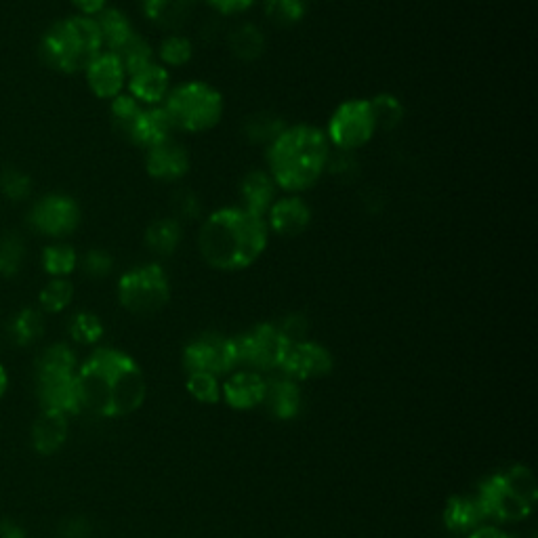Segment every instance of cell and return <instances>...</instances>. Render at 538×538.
Listing matches in <instances>:
<instances>
[{"label": "cell", "mask_w": 538, "mask_h": 538, "mask_svg": "<svg viewBox=\"0 0 538 538\" xmlns=\"http://www.w3.org/2000/svg\"><path fill=\"white\" fill-rule=\"evenodd\" d=\"M80 410L97 417H127L146 400L139 364L118 349L103 347L76 372Z\"/></svg>", "instance_id": "obj_1"}, {"label": "cell", "mask_w": 538, "mask_h": 538, "mask_svg": "<svg viewBox=\"0 0 538 538\" xmlns=\"http://www.w3.org/2000/svg\"><path fill=\"white\" fill-rule=\"evenodd\" d=\"M269 230L263 217L242 206H223L202 221L198 251L219 272H242L255 265L267 248Z\"/></svg>", "instance_id": "obj_2"}, {"label": "cell", "mask_w": 538, "mask_h": 538, "mask_svg": "<svg viewBox=\"0 0 538 538\" xmlns=\"http://www.w3.org/2000/svg\"><path fill=\"white\" fill-rule=\"evenodd\" d=\"M267 173L280 192L303 194L312 190L328 169L330 143L314 124L286 127L267 146Z\"/></svg>", "instance_id": "obj_3"}, {"label": "cell", "mask_w": 538, "mask_h": 538, "mask_svg": "<svg viewBox=\"0 0 538 538\" xmlns=\"http://www.w3.org/2000/svg\"><path fill=\"white\" fill-rule=\"evenodd\" d=\"M103 51L97 22L87 15L66 17L53 24L40 43L45 64L57 72H85L91 61Z\"/></svg>", "instance_id": "obj_4"}, {"label": "cell", "mask_w": 538, "mask_h": 538, "mask_svg": "<svg viewBox=\"0 0 538 538\" xmlns=\"http://www.w3.org/2000/svg\"><path fill=\"white\" fill-rule=\"evenodd\" d=\"M538 499L534 473L515 465L509 471L494 473L480 486L478 501L486 517L499 522H520L532 513Z\"/></svg>", "instance_id": "obj_5"}, {"label": "cell", "mask_w": 538, "mask_h": 538, "mask_svg": "<svg viewBox=\"0 0 538 538\" xmlns=\"http://www.w3.org/2000/svg\"><path fill=\"white\" fill-rule=\"evenodd\" d=\"M162 108L167 110L175 131L181 133H206L215 129L223 118V95L209 82H183L171 89Z\"/></svg>", "instance_id": "obj_6"}, {"label": "cell", "mask_w": 538, "mask_h": 538, "mask_svg": "<svg viewBox=\"0 0 538 538\" xmlns=\"http://www.w3.org/2000/svg\"><path fill=\"white\" fill-rule=\"evenodd\" d=\"M38 398L45 410L76 415L80 412L78 385H76V356L74 351L57 343L43 351L36 364Z\"/></svg>", "instance_id": "obj_7"}, {"label": "cell", "mask_w": 538, "mask_h": 538, "mask_svg": "<svg viewBox=\"0 0 538 538\" xmlns=\"http://www.w3.org/2000/svg\"><path fill=\"white\" fill-rule=\"evenodd\" d=\"M118 299L127 312L135 316H152L169 303V276L158 263L137 265L118 280Z\"/></svg>", "instance_id": "obj_8"}, {"label": "cell", "mask_w": 538, "mask_h": 538, "mask_svg": "<svg viewBox=\"0 0 538 538\" xmlns=\"http://www.w3.org/2000/svg\"><path fill=\"white\" fill-rule=\"evenodd\" d=\"M330 148L339 152H356L364 148L377 133L375 118H372L368 99H347L328 120L324 131Z\"/></svg>", "instance_id": "obj_9"}, {"label": "cell", "mask_w": 538, "mask_h": 538, "mask_svg": "<svg viewBox=\"0 0 538 538\" xmlns=\"http://www.w3.org/2000/svg\"><path fill=\"white\" fill-rule=\"evenodd\" d=\"M288 343L276 324H257L234 339L238 366L255 370H276L282 366Z\"/></svg>", "instance_id": "obj_10"}, {"label": "cell", "mask_w": 538, "mask_h": 538, "mask_svg": "<svg viewBox=\"0 0 538 538\" xmlns=\"http://www.w3.org/2000/svg\"><path fill=\"white\" fill-rule=\"evenodd\" d=\"M183 366L190 372H209V375H227L238 366L234 339L217 333H206L194 339L183 351Z\"/></svg>", "instance_id": "obj_11"}, {"label": "cell", "mask_w": 538, "mask_h": 538, "mask_svg": "<svg viewBox=\"0 0 538 538\" xmlns=\"http://www.w3.org/2000/svg\"><path fill=\"white\" fill-rule=\"evenodd\" d=\"M30 223L36 232L61 238L72 234L80 223V209L74 198L64 194H49L30 213Z\"/></svg>", "instance_id": "obj_12"}, {"label": "cell", "mask_w": 538, "mask_h": 538, "mask_svg": "<svg viewBox=\"0 0 538 538\" xmlns=\"http://www.w3.org/2000/svg\"><path fill=\"white\" fill-rule=\"evenodd\" d=\"M280 370L288 379H320L333 370V356L326 347L314 341L291 343L286 349Z\"/></svg>", "instance_id": "obj_13"}, {"label": "cell", "mask_w": 538, "mask_h": 538, "mask_svg": "<svg viewBox=\"0 0 538 538\" xmlns=\"http://www.w3.org/2000/svg\"><path fill=\"white\" fill-rule=\"evenodd\" d=\"M312 219H314L312 206H309L307 200H303L299 194H286L282 198H276L272 209L265 215L267 230L282 238L301 236L303 232L309 230Z\"/></svg>", "instance_id": "obj_14"}, {"label": "cell", "mask_w": 538, "mask_h": 538, "mask_svg": "<svg viewBox=\"0 0 538 538\" xmlns=\"http://www.w3.org/2000/svg\"><path fill=\"white\" fill-rule=\"evenodd\" d=\"M146 171L156 181L175 183L190 171V152L175 139L164 141L146 150Z\"/></svg>", "instance_id": "obj_15"}, {"label": "cell", "mask_w": 538, "mask_h": 538, "mask_svg": "<svg viewBox=\"0 0 538 538\" xmlns=\"http://www.w3.org/2000/svg\"><path fill=\"white\" fill-rule=\"evenodd\" d=\"M127 87L129 95L141 106H162L171 93V74L158 61H152V64L127 74Z\"/></svg>", "instance_id": "obj_16"}, {"label": "cell", "mask_w": 538, "mask_h": 538, "mask_svg": "<svg viewBox=\"0 0 538 538\" xmlns=\"http://www.w3.org/2000/svg\"><path fill=\"white\" fill-rule=\"evenodd\" d=\"M89 89L99 99H114L122 95L124 85H127V70L122 61L112 51H101L85 70Z\"/></svg>", "instance_id": "obj_17"}, {"label": "cell", "mask_w": 538, "mask_h": 538, "mask_svg": "<svg viewBox=\"0 0 538 538\" xmlns=\"http://www.w3.org/2000/svg\"><path fill=\"white\" fill-rule=\"evenodd\" d=\"M175 127L173 122L162 106H152V108H143L139 120L135 122V127L129 135V139L135 143V146L150 150L160 146V143L175 139Z\"/></svg>", "instance_id": "obj_18"}, {"label": "cell", "mask_w": 538, "mask_h": 538, "mask_svg": "<svg viewBox=\"0 0 538 538\" xmlns=\"http://www.w3.org/2000/svg\"><path fill=\"white\" fill-rule=\"evenodd\" d=\"M196 5L198 0H141V11L148 22L173 34L190 22Z\"/></svg>", "instance_id": "obj_19"}, {"label": "cell", "mask_w": 538, "mask_h": 538, "mask_svg": "<svg viewBox=\"0 0 538 538\" xmlns=\"http://www.w3.org/2000/svg\"><path fill=\"white\" fill-rule=\"evenodd\" d=\"M278 185L274 183L272 175L267 171H251L246 173L242 183H240V198H242V209L248 213H253L257 217L267 215V211L272 209V204L278 198Z\"/></svg>", "instance_id": "obj_20"}, {"label": "cell", "mask_w": 538, "mask_h": 538, "mask_svg": "<svg viewBox=\"0 0 538 538\" xmlns=\"http://www.w3.org/2000/svg\"><path fill=\"white\" fill-rule=\"evenodd\" d=\"M267 381L253 370L236 372V375L223 385L225 402L236 410H248L263 404Z\"/></svg>", "instance_id": "obj_21"}, {"label": "cell", "mask_w": 538, "mask_h": 538, "mask_svg": "<svg viewBox=\"0 0 538 538\" xmlns=\"http://www.w3.org/2000/svg\"><path fill=\"white\" fill-rule=\"evenodd\" d=\"M68 440V419L61 412L43 410L32 425V446L38 454L49 457L55 454Z\"/></svg>", "instance_id": "obj_22"}, {"label": "cell", "mask_w": 538, "mask_h": 538, "mask_svg": "<svg viewBox=\"0 0 538 538\" xmlns=\"http://www.w3.org/2000/svg\"><path fill=\"white\" fill-rule=\"evenodd\" d=\"M486 520V513L478 501V496H454L448 501L444 511V524L450 532H471L480 528Z\"/></svg>", "instance_id": "obj_23"}, {"label": "cell", "mask_w": 538, "mask_h": 538, "mask_svg": "<svg viewBox=\"0 0 538 538\" xmlns=\"http://www.w3.org/2000/svg\"><path fill=\"white\" fill-rule=\"evenodd\" d=\"M227 49L236 59L251 64L265 53V34L257 24L242 22L227 32Z\"/></svg>", "instance_id": "obj_24"}, {"label": "cell", "mask_w": 538, "mask_h": 538, "mask_svg": "<svg viewBox=\"0 0 538 538\" xmlns=\"http://www.w3.org/2000/svg\"><path fill=\"white\" fill-rule=\"evenodd\" d=\"M278 419H293L301 408V391L293 379L267 381L265 400Z\"/></svg>", "instance_id": "obj_25"}, {"label": "cell", "mask_w": 538, "mask_h": 538, "mask_svg": "<svg viewBox=\"0 0 538 538\" xmlns=\"http://www.w3.org/2000/svg\"><path fill=\"white\" fill-rule=\"evenodd\" d=\"M183 240L181 221L175 217H162L150 223L146 230V246L158 257H171Z\"/></svg>", "instance_id": "obj_26"}, {"label": "cell", "mask_w": 538, "mask_h": 538, "mask_svg": "<svg viewBox=\"0 0 538 538\" xmlns=\"http://www.w3.org/2000/svg\"><path fill=\"white\" fill-rule=\"evenodd\" d=\"M97 28H99V34H101V40H103V49L106 51H118L127 40L135 34L133 26H131V19L124 15L120 9H103L99 15H97Z\"/></svg>", "instance_id": "obj_27"}, {"label": "cell", "mask_w": 538, "mask_h": 538, "mask_svg": "<svg viewBox=\"0 0 538 538\" xmlns=\"http://www.w3.org/2000/svg\"><path fill=\"white\" fill-rule=\"evenodd\" d=\"M286 122L274 112H257L248 116L244 122V137L255 146H269L282 131Z\"/></svg>", "instance_id": "obj_28"}, {"label": "cell", "mask_w": 538, "mask_h": 538, "mask_svg": "<svg viewBox=\"0 0 538 538\" xmlns=\"http://www.w3.org/2000/svg\"><path fill=\"white\" fill-rule=\"evenodd\" d=\"M309 0H263L265 17L278 28H293L307 15Z\"/></svg>", "instance_id": "obj_29"}, {"label": "cell", "mask_w": 538, "mask_h": 538, "mask_svg": "<svg viewBox=\"0 0 538 538\" xmlns=\"http://www.w3.org/2000/svg\"><path fill=\"white\" fill-rule=\"evenodd\" d=\"M194 57V43L179 32L169 34L167 38H162V43L158 47V64L164 68H183L188 66Z\"/></svg>", "instance_id": "obj_30"}, {"label": "cell", "mask_w": 538, "mask_h": 538, "mask_svg": "<svg viewBox=\"0 0 538 538\" xmlns=\"http://www.w3.org/2000/svg\"><path fill=\"white\" fill-rule=\"evenodd\" d=\"M368 101H370L372 118H375V124H377V131H393L400 127V122L404 120V106L396 95L381 93Z\"/></svg>", "instance_id": "obj_31"}, {"label": "cell", "mask_w": 538, "mask_h": 538, "mask_svg": "<svg viewBox=\"0 0 538 538\" xmlns=\"http://www.w3.org/2000/svg\"><path fill=\"white\" fill-rule=\"evenodd\" d=\"M118 55V59L122 61V66L124 70H127V74L143 68V66H148L154 61V47L150 45V40L146 36H141V34H133L127 43H124L118 51H114Z\"/></svg>", "instance_id": "obj_32"}, {"label": "cell", "mask_w": 538, "mask_h": 538, "mask_svg": "<svg viewBox=\"0 0 538 538\" xmlns=\"http://www.w3.org/2000/svg\"><path fill=\"white\" fill-rule=\"evenodd\" d=\"M11 337L17 345H32L38 341L45 333V320L36 309H22L13 320H11Z\"/></svg>", "instance_id": "obj_33"}, {"label": "cell", "mask_w": 538, "mask_h": 538, "mask_svg": "<svg viewBox=\"0 0 538 538\" xmlns=\"http://www.w3.org/2000/svg\"><path fill=\"white\" fill-rule=\"evenodd\" d=\"M143 112V106L133 99L131 95H118L112 99V106H110V118H112V124L114 129L129 139L135 122L139 120Z\"/></svg>", "instance_id": "obj_34"}, {"label": "cell", "mask_w": 538, "mask_h": 538, "mask_svg": "<svg viewBox=\"0 0 538 538\" xmlns=\"http://www.w3.org/2000/svg\"><path fill=\"white\" fill-rule=\"evenodd\" d=\"M76 263H78V255L70 244H51L43 251L45 272L55 278L70 276L76 269Z\"/></svg>", "instance_id": "obj_35"}, {"label": "cell", "mask_w": 538, "mask_h": 538, "mask_svg": "<svg viewBox=\"0 0 538 538\" xmlns=\"http://www.w3.org/2000/svg\"><path fill=\"white\" fill-rule=\"evenodd\" d=\"M72 297H74L72 282L66 278H55L40 291V305H43L45 312L57 314L64 312V309L72 303Z\"/></svg>", "instance_id": "obj_36"}, {"label": "cell", "mask_w": 538, "mask_h": 538, "mask_svg": "<svg viewBox=\"0 0 538 538\" xmlns=\"http://www.w3.org/2000/svg\"><path fill=\"white\" fill-rule=\"evenodd\" d=\"M70 335L76 343L93 345L103 337V324L95 314L80 312L70 322Z\"/></svg>", "instance_id": "obj_37"}, {"label": "cell", "mask_w": 538, "mask_h": 538, "mask_svg": "<svg viewBox=\"0 0 538 538\" xmlns=\"http://www.w3.org/2000/svg\"><path fill=\"white\" fill-rule=\"evenodd\" d=\"M188 391L198 402L204 404H215L221 398L219 381L215 375H209V372H190Z\"/></svg>", "instance_id": "obj_38"}, {"label": "cell", "mask_w": 538, "mask_h": 538, "mask_svg": "<svg viewBox=\"0 0 538 538\" xmlns=\"http://www.w3.org/2000/svg\"><path fill=\"white\" fill-rule=\"evenodd\" d=\"M24 259V246L17 236L9 234L0 240V274L3 276H15L22 267Z\"/></svg>", "instance_id": "obj_39"}, {"label": "cell", "mask_w": 538, "mask_h": 538, "mask_svg": "<svg viewBox=\"0 0 538 538\" xmlns=\"http://www.w3.org/2000/svg\"><path fill=\"white\" fill-rule=\"evenodd\" d=\"M171 209L177 221H196L202 215V202L192 190H179L171 198Z\"/></svg>", "instance_id": "obj_40"}, {"label": "cell", "mask_w": 538, "mask_h": 538, "mask_svg": "<svg viewBox=\"0 0 538 538\" xmlns=\"http://www.w3.org/2000/svg\"><path fill=\"white\" fill-rule=\"evenodd\" d=\"M30 177L19 173L15 169H5L3 173H0V190H3V194L11 200H22L30 194Z\"/></svg>", "instance_id": "obj_41"}, {"label": "cell", "mask_w": 538, "mask_h": 538, "mask_svg": "<svg viewBox=\"0 0 538 538\" xmlns=\"http://www.w3.org/2000/svg\"><path fill=\"white\" fill-rule=\"evenodd\" d=\"M278 330L282 333V337L288 343H301L307 341V333H309V320L303 314H288L286 318H282L280 324H276Z\"/></svg>", "instance_id": "obj_42"}, {"label": "cell", "mask_w": 538, "mask_h": 538, "mask_svg": "<svg viewBox=\"0 0 538 538\" xmlns=\"http://www.w3.org/2000/svg\"><path fill=\"white\" fill-rule=\"evenodd\" d=\"M82 267H85V272L93 278H106L112 272L114 259L106 251H91L87 253L85 261H82Z\"/></svg>", "instance_id": "obj_43"}, {"label": "cell", "mask_w": 538, "mask_h": 538, "mask_svg": "<svg viewBox=\"0 0 538 538\" xmlns=\"http://www.w3.org/2000/svg\"><path fill=\"white\" fill-rule=\"evenodd\" d=\"M204 3L209 5L213 11H217L219 15L232 17V15H240V13L251 9L257 0H204Z\"/></svg>", "instance_id": "obj_44"}, {"label": "cell", "mask_w": 538, "mask_h": 538, "mask_svg": "<svg viewBox=\"0 0 538 538\" xmlns=\"http://www.w3.org/2000/svg\"><path fill=\"white\" fill-rule=\"evenodd\" d=\"M72 3L82 15L93 17V15H99L103 9H106L108 0H72Z\"/></svg>", "instance_id": "obj_45"}, {"label": "cell", "mask_w": 538, "mask_h": 538, "mask_svg": "<svg viewBox=\"0 0 538 538\" xmlns=\"http://www.w3.org/2000/svg\"><path fill=\"white\" fill-rule=\"evenodd\" d=\"M0 538H26V532L13 522H0Z\"/></svg>", "instance_id": "obj_46"}, {"label": "cell", "mask_w": 538, "mask_h": 538, "mask_svg": "<svg viewBox=\"0 0 538 538\" xmlns=\"http://www.w3.org/2000/svg\"><path fill=\"white\" fill-rule=\"evenodd\" d=\"M469 538H511V536H507L499 528H488L486 526V528H475Z\"/></svg>", "instance_id": "obj_47"}, {"label": "cell", "mask_w": 538, "mask_h": 538, "mask_svg": "<svg viewBox=\"0 0 538 538\" xmlns=\"http://www.w3.org/2000/svg\"><path fill=\"white\" fill-rule=\"evenodd\" d=\"M7 387H9V375H7V370H5V366H3V364H0V398H3V396H5V391H7Z\"/></svg>", "instance_id": "obj_48"}]
</instances>
